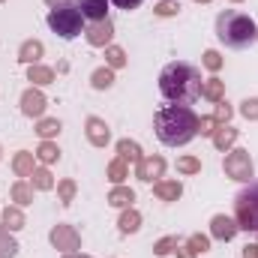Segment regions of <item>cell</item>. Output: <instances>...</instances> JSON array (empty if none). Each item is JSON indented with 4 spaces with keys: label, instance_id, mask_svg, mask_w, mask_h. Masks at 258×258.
Returning <instances> with one entry per match:
<instances>
[{
    "label": "cell",
    "instance_id": "1",
    "mask_svg": "<svg viewBox=\"0 0 258 258\" xmlns=\"http://www.w3.org/2000/svg\"><path fill=\"white\" fill-rule=\"evenodd\" d=\"M156 138L168 147H183L198 135V117L189 105H165L153 114Z\"/></svg>",
    "mask_w": 258,
    "mask_h": 258
},
{
    "label": "cell",
    "instance_id": "2",
    "mask_svg": "<svg viewBox=\"0 0 258 258\" xmlns=\"http://www.w3.org/2000/svg\"><path fill=\"white\" fill-rule=\"evenodd\" d=\"M201 72L183 60H174L159 72V93L174 105H192L201 96Z\"/></svg>",
    "mask_w": 258,
    "mask_h": 258
},
{
    "label": "cell",
    "instance_id": "3",
    "mask_svg": "<svg viewBox=\"0 0 258 258\" xmlns=\"http://www.w3.org/2000/svg\"><path fill=\"white\" fill-rule=\"evenodd\" d=\"M216 39L225 45V48H246L258 39V24L246 15V12H237V9H225L216 15Z\"/></svg>",
    "mask_w": 258,
    "mask_h": 258
},
{
    "label": "cell",
    "instance_id": "4",
    "mask_svg": "<svg viewBox=\"0 0 258 258\" xmlns=\"http://www.w3.org/2000/svg\"><path fill=\"white\" fill-rule=\"evenodd\" d=\"M48 27L60 36V39H75V36H81V30H84V15H81V9L72 3V6H54L51 12H48Z\"/></svg>",
    "mask_w": 258,
    "mask_h": 258
},
{
    "label": "cell",
    "instance_id": "5",
    "mask_svg": "<svg viewBox=\"0 0 258 258\" xmlns=\"http://www.w3.org/2000/svg\"><path fill=\"white\" fill-rule=\"evenodd\" d=\"M237 225L246 231H258V183L237 195Z\"/></svg>",
    "mask_w": 258,
    "mask_h": 258
},
{
    "label": "cell",
    "instance_id": "6",
    "mask_svg": "<svg viewBox=\"0 0 258 258\" xmlns=\"http://www.w3.org/2000/svg\"><path fill=\"white\" fill-rule=\"evenodd\" d=\"M225 174L231 180H240V183H249L252 180V159H249V150H231L225 156Z\"/></svg>",
    "mask_w": 258,
    "mask_h": 258
},
{
    "label": "cell",
    "instance_id": "7",
    "mask_svg": "<svg viewBox=\"0 0 258 258\" xmlns=\"http://www.w3.org/2000/svg\"><path fill=\"white\" fill-rule=\"evenodd\" d=\"M51 243H54L57 249H63V252H72V249L81 246V237H78V231H75L72 225H57V228L51 231Z\"/></svg>",
    "mask_w": 258,
    "mask_h": 258
},
{
    "label": "cell",
    "instance_id": "8",
    "mask_svg": "<svg viewBox=\"0 0 258 258\" xmlns=\"http://www.w3.org/2000/svg\"><path fill=\"white\" fill-rule=\"evenodd\" d=\"M111 33H114V27H111L108 18L93 21V27L87 30V42H90V45H108V42H111Z\"/></svg>",
    "mask_w": 258,
    "mask_h": 258
},
{
    "label": "cell",
    "instance_id": "9",
    "mask_svg": "<svg viewBox=\"0 0 258 258\" xmlns=\"http://www.w3.org/2000/svg\"><path fill=\"white\" fill-rule=\"evenodd\" d=\"M21 111H24L27 117H42V111H45V96H42L39 90H27V93L21 96Z\"/></svg>",
    "mask_w": 258,
    "mask_h": 258
},
{
    "label": "cell",
    "instance_id": "10",
    "mask_svg": "<svg viewBox=\"0 0 258 258\" xmlns=\"http://www.w3.org/2000/svg\"><path fill=\"white\" fill-rule=\"evenodd\" d=\"M237 222L234 219H228V216H213V222H210V234L216 237V240H231L234 234H237Z\"/></svg>",
    "mask_w": 258,
    "mask_h": 258
},
{
    "label": "cell",
    "instance_id": "11",
    "mask_svg": "<svg viewBox=\"0 0 258 258\" xmlns=\"http://www.w3.org/2000/svg\"><path fill=\"white\" fill-rule=\"evenodd\" d=\"M75 6H78L81 15L90 18V21H102V18H108V0H78Z\"/></svg>",
    "mask_w": 258,
    "mask_h": 258
},
{
    "label": "cell",
    "instance_id": "12",
    "mask_svg": "<svg viewBox=\"0 0 258 258\" xmlns=\"http://www.w3.org/2000/svg\"><path fill=\"white\" fill-rule=\"evenodd\" d=\"M162 171H165V159H159V156L138 162V177H141L144 183H150L153 177H162Z\"/></svg>",
    "mask_w": 258,
    "mask_h": 258
},
{
    "label": "cell",
    "instance_id": "13",
    "mask_svg": "<svg viewBox=\"0 0 258 258\" xmlns=\"http://www.w3.org/2000/svg\"><path fill=\"white\" fill-rule=\"evenodd\" d=\"M108 135H111V132H108V126H105L99 117H90V120H87V138H90L96 147H105V144H108Z\"/></svg>",
    "mask_w": 258,
    "mask_h": 258
},
{
    "label": "cell",
    "instance_id": "14",
    "mask_svg": "<svg viewBox=\"0 0 258 258\" xmlns=\"http://www.w3.org/2000/svg\"><path fill=\"white\" fill-rule=\"evenodd\" d=\"M153 192L159 195V198H165V201H177L180 192H183V186H180L177 180H168V183H156V186H153Z\"/></svg>",
    "mask_w": 258,
    "mask_h": 258
},
{
    "label": "cell",
    "instance_id": "15",
    "mask_svg": "<svg viewBox=\"0 0 258 258\" xmlns=\"http://www.w3.org/2000/svg\"><path fill=\"white\" fill-rule=\"evenodd\" d=\"M201 96L210 99V102H222V81L219 78H210L201 84Z\"/></svg>",
    "mask_w": 258,
    "mask_h": 258
},
{
    "label": "cell",
    "instance_id": "16",
    "mask_svg": "<svg viewBox=\"0 0 258 258\" xmlns=\"http://www.w3.org/2000/svg\"><path fill=\"white\" fill-rule=\"evenodd\" d=\"M12 168H15L18 177H30L33 174V153H18L15 162H12Z\"/></svg>",
    "mask_w": 258,
    "mask_h": 258
},
{
    "label": "cell",
    "instance_id": "17",
    "mask_svg": "<svg viewBox=\"0 0 258 258\" xmlns=\"http://www.w3.org/2000/svg\"><path fill=\"white\" fill-rule=\"evenodd\" d=\"M117 153H120V159H129V162H141L144 156H141V147L135 144V141H120L117 144Z\"/></svg>",
    "mask_w": 258,
    "mask_h": 258
},
{
    "label": "cell",
    "instance_id": "18",
    "mask_svg": "<svg viewBox=\"0 0 258 258\" xmlns=\"http://www.w3.org/2000/svg\"><path fill=\"white\" fill-rule=\"evenodd\" d=\"M108 201H111L114 207H129V204L135 201V192H132V189H126V186H117V189H111Z\"/></svg>",
    "mask_w": 258,
    "mask_h": 258
},
{
    "label": "cell",
    "instance_id": "19",
    "mask_svg": "<svg viewBox=\"0 0 258 258\" xmlns=\"http://www.w3.org/2000/svg\"><path fill=\"white\" fill-rule=\"evenodd\" d=\"M111 84H114V72L111 69H96L93 72V87L96 90H108Z\"/></svg>",
    "mask_w": 258,
    "mask_h": 258
},
{
    "label": "cell",
    "instance_id": "20",
    "mask_svg": "<svg viewBox=\"0 0 258 258\" xmlns=\"http://www.w3.org/2000/svg\"><path fill=\"white\" fill-rule=\"evenodd\" d=\"M234 138H237V132H234V129H231V126H222L216 135H213V144H216L219 150H225L228 144H234Z\"/></svg>",
    "mask_w": 258,
    "mask_h": 258
},
{
    "label": "cell",
    "instance_id": "21",
    "mask_svg": "<svg viewBox=\"0 0 258 258\" xmlns=\"http://www.w3.org/2000/svg\"><path fill=\"white\" fill-rule=\"evenodd\" d=\"M138 222H141V216H138L135 210H126V213L120 216V231H123V234H132V231H138Z\"/></svg>",
    "mask_w": 258,
    "mask_h": 258
},
{
    "label": "cell",
    "instance_id": "22",
    "mask_svg": "<svg viewBox=\"0 0 258 258\" xmlns=\"http://www.w3.org/2000/svg\"><path fill=\"white\" fill-rule=\"evenodd\" d=\"M12 198H15L18 204H30V201H33V186H27V183H15V186H12Z\"/></svg>",
    "mask_w": 258,
    "mask_h": 258
},
{
    "label": "cell",
    "instance_id": "23",
    "mask_svg": "<svg viewBox=\"0 0 258 258\" xmlns=\"http://www.w3.org/2000/svg\"><path fill=\"white\" fill-rule=\"evenodd\" d=\"M129 174V168H126V159H114L111 165H108V177L114 180V183H120L123 177Z\"/></svg>",
    "mask_w": 258,
    "mask_h": 258
},
{
    "label": "cell",
    "instance_id": "24",
    "mask_svg": "<svg viewBox=\"0 0 258 258\" xmlns=\"http://www.w3.org/2000/svg\"><path fill=\"white\" fill-rule=\"evenodd\" d=\"M39 54H42V45H39V42H24V45H21V60H24V63H33Z\"/></svg>",
    "mask_w": 258,
    "mask_h": 258
},
{
    "label": "cell",
    "instance_id": "25",
    "mask_svg": "<svg viewBox=\"0 0 258 258\" xmlns=\"http://www.w3.org/2000/svg\"><path fill=\"white\" fill-rule=\"evenodd\" d=\"M3 222H6V228H9V231H18V228L24 225V216H21L15 207H9V210L3 213Z\"/></svg>",
    "mask_w": 258,
    "mask_h": 258
},
{
    "label": "cell",
    "instance_id": "26",
    "mask_svg": "<svg viewBox=\"0 0 258 258\" xmlns=\"http://www.w3.org/2000/svg\"><path fill=\"white\" fill-rule=\"evenodd\" d=\"M54 75H51V69H45V66H30V81H36V84H48Z\"/></svg>",
    "mask_w": 258,
    "mask_h": 258
},
{
    "label": "cell",
    "instance_id": "27",
    "mask_svg": "<svg viewBox=\"0 0 258 258\" xmlns=\"http://www.w3.org/2000/svg\"><path fill=\"white\" fill-rule=\"evenodd\" d=\"M57 156H60V150H57L51 141H45V144L39 147V159H42V162H54Z\"/></svg>",
    "mask_w": 258,
    "mask_h": 258
},
{
    "label": "cell",
    "instance_id": "28",
    "mask_svg": "<svg viewBox=\"0 0 258 258\" xmlns=\"http://www.w3.org/2000/svg\"><path fill=\"white\" fill-rule=\"evenodd\" d=\"M30 177H33V186H36V189H51V174H48L45 168H42V171H33Z\"/></svg>",
    "mask_w": 258,
    "mask_h": 258
},
{
    "label": "cell",
    "instance_id": "29",
    "mask_svg": "<svg viewBox=\"0 0 258 258\" xmlns=\"http://www.w3.org/2000/svg\"><path fill=\"white\" fill-rule=\"evenodd\" d=\"M177 168H180L183 174H195V171H201V162H198V159H192V156H183V159L177 162Z\"/></svg>",
    "mask_w": 258,
    "mask_h": 258
},
{
    "label": "cell",
    "instance_id": "30",
    "mask_svg": "<svg viewBox=\"0 0 258 258\" xmlns=\"http://www.w3.org/2000/svg\"><path fill=\"white\" fill-rule=\"evenodd\" d=\"M171 249H177V237H165V240H159V243L153 246V252H156V255H168Z\"/></svg>",
    "mask_w": 258,
    "mask_h": 258
},
{
    "label": "cell",
    "instance_id": "31",
    "mask_svg": "<svg viewBox=\"0 0 258 258\" xmlns=\"http://www.w3.org/2000/svg\"><path fill=\"white\" fill-rule=\"evenodd\" d=\"M36 132H39L42 138H51V135H57V132H60V123H57V120H42Z\"/></svg>",
    "mask_w": 258,
    "mask_h": 258
},
{
    "label": "cell",
    "instance_id": "32",
    "mask_svg": "<svg viewBox=\"0 0 258 258\" xmlns=\"http://www.w3.org/2000/svg\"><path fill=\"white\" fill-rule=\"evenodd\" d=\"M15 249H18V246H15V240H9V237L0 231V255H3V258H12V255H15Z\"/></svg>",
    "mask_w": 258,
    "mask_h": 258
},
{
    "label": "cell",
    "instance_id": "33",
    "mask_svg": "<svg viewBox=\"0 0 258 258\" xmlns=\"http://www.w3.org/2000/svg\"><path fill=\"white\" fill-rule=\"evenodd\" d=\"M189 246H192V252H207V249H210V240H207L204 234H192V237H189Z\"/></svg>",
    "mask_w": 258,
    "mask_h": 258
},
{
    "label": "cell",
    "instance_id": "34",
    "mask_svg": "<svg viewBox=\"0 0 258 258\" xmlns=\"http://www.w3.org/2000/svg\"><path fill=\"white\" fill-rule=\"evenodd\" d=\"M105 57H108V63H111V66H123V63H126L123 51H120V48H114V45L108 48V54H105Z\"/></svg>",
    "mask_w": 258,
    "mask_h": 258
},
{
    "label": "cell",
    "instance_id": "35",
    "mask_svg": "<svg viewBox=\"0 0 258 258\" xmlns=\"http://www.w3.org/2000/svg\"><path fill=\"white\" fill-rule=\"evenodd\" d=\"M240 111H243V117H252V120H258V99H246Z\"/></svg>",
    "mask_w": 258,
    "mask_h": 258
},
{
    "label": "cell",
    "instance_id": "36",
    "mask_svg": "<svg viewBox=\"0 0 258 258\" xmlns=\"http://www.w3.org/2000/svg\"><path fill=\"white\" fill-rule=\"evenodd\" d=\"M72 195H75V183H72V180H63V183H60V198H63V204L72 201Z\"/></svg>",
    "mask_w": 258,
    "mask_h": 258
},
{
    "label": "cell",
    "instance_id": "37",
    "mask_svg": "<svg viewBox=\"0 0 258 258\" xmlns=\"http://www.w3.org/2000/svg\"><path fill=\"white\" fill-rule=\"evenodd\" d=\"M228 117H231L228 102H216V114H213V120H228Z\"/></svg>",
    "mask_w": 258,
    "mask_h": 258
},
{
    "label": "cell",
    "instance_id": "38",
    "mask_svg": "<svg viewBox=\"0 0 258 258\" xmlns=\"http://www.w3.org/2000/svg\"><path fill=\"white\" fill-rule=\"evenodd\" d=\"M204 66H207V69H219V66H222V57H219L216 51H207V54H204Z\"/></svg>",
    "mask_w": 258,
    "mask_h": 258
},
{
    "label": "cell",
    "instance_id": "39",
    "mask_svg": "<svg viewBox=\"0 0 258 258\" xmlns=\"http://www.w3.org/2000/svg\"><path fill=\"white\" fill-rule=\"evenodd\" d=\"M177 9H180V6H177V3H171V0H165V3H159V9H156V12H159V15H162V18H165V15H174V12H177Z\"/></svg>",
    "mask_w": 258,
    "mask_h": 258
},
{
    "label": "cell",
    "instance_id": "40",
    "mask_svg": "<svg viewBox=\"0 0 258 258\" xmlns=\"http://www.w3.org/2000/svg\"><path fill=\"white\" fill-rule=\"evenodd\" d=\"M213 123H216L213 117H204V120H198V132H201V135H213Z\"/></svg>",
    "mask_w": 258,
    "mask_h": 258
},
{
    "label": "cell",
    "instance_id": "41",
    "mask_svg": "<svg viewBox=\"0 0 258 258\" xmlns=\"http://www.w3.org/2000/svg\"><path fill=\"white\" fill-rule=\"evenodd\" d=\"M114 6H120V9H138L141 6V0H111Z\"/></svg>",
    "mask_w": 258,
    "mask_h": 258
},
{
    "label": "cell",
    "instance_id": "42",
    "mask_svg": "<svg viewBox=\"0 0 258 258\" xmlns=\"http://www.w3.org/2000/svg\"><path fill=\"white\" fill-rule=\"evenodd\" d=\"M45 3L54 9V6H72V3H78V0H45Z\"/></svg>",
    "mask_w": 258,
    "mask_h": 258
},
{
    "label": "cell",
    "instance_id": "43",
    "mask_svg": "<svg viewBox=\"0 0 258 258\" xmlns=\"http://www.w3.org/2000/svg\"><path fill=\"white\" fill-rule=\"evenodd\" d=\"M243 258H258V243L246 246V249H243Z\"/></svg>",
    "mask_w": 258,
    "mask_h": 258
},
{
    "label": "cell",
    "instance_id": "44",
    "mask_svg": "<svg viewBox=\"0 0 258 258\" xmlns=\"http://www.w3.org/2000/svg\"><path fill=\"white\" fill-rule=\"evenodd\" d=\"M177 249H180V258H195L192 246H177Z\"/></svg>",
    "mask_w": 258,
    "mask_h": 258
},
{
    "label": "cell",
    "instance_id": "45",
    "mask_svg": "<svg viewBox=\"0 0 258 258\" xmlns=\"http://www.w3.org/2000/svg\"><path fill=\"white\" fill-rule=\"evenodd\" d=\"M63 258H87V255H72V252H66Z\"/></svg>",
    "mask_w": 258,
    "mask_h": 258
},
{
    "label": "cell",
    "instance_id": "46",
    "mask_svg": "<svg viewBox=\"0 0 258 258\" xmlns=\"http://www.w3.org/2000/svg\"><path fill=\"white\" fill-rule=\"evenodd\" d=\"M201 3H207V0H201Z\"/></svg>",
    "mask_w": 258,
    "mask_h": 258
}]
</instances>
